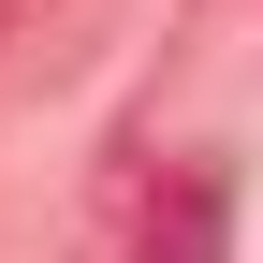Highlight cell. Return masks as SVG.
Instances as JSON below:
<instances>
[{"mask_svg":"<svg viewBox=\"0 0 263 263\" xmlns=\"http://www.w3.org/2000/svg\"><path fill=\"white\" fill-rule=\"evenodd\" d=\"M219 234H234L219 176H176V190L146 205V234H132V263H219Z\"/></svg>","mask_w":263,"mask_h":263,"instance_id":"cell-1","label":"cell"}]
</instances>
